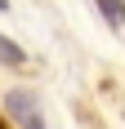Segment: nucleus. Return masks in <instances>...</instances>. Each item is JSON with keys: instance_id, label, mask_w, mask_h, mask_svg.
Listing matches in <instances>:
<instances>
[{"instance_id": "obj_1", "label": "nucleus", "mask_w": 125, "mask_h": 129, "mask_svg": "<svg viewBox=\"0 0 125 129\" xmlns=\"http://www.w3.org/2000/svg\"><path fill=\"white\" fill-rule=\"evenodd\" d=\"M5 111H9L23 129H45V116H40L36 98H31L27 89H9V93H5Z\"/></svg>"}, {"instance_id": "obj_2", "label": "nucleus", "mask_w": 125, "mask_h": 129, "mask_svg": "<svg viewBox=\"0 0 125 129\" xmlns=\"http://www.w3.org/2000/svg\"><path fill=\"white\" fill-rule=\"evenodd\" d=\"M107 18V27H125V0H94Z\"/></svg>"}, {"instance_id": "obj_3", "label": "nucleus", "mask_w": 125, "mask_h": 129, "mask_svg": "<svg viewBox=\"0 0 125 129\" xmlns=\"http://www.w3.org/2000/svg\"><path fill=\"white\" fill-rule=\"evenodd\" d=\"M0 62H5V67H18V62H23V49H18L9 36H0Z\"/></svg>"}, {"instance_id": "obj_4", "label": "nucleus", "mask_w": 125, "mask_h": 129, "mask_svg": "<svg viewBox=\"0 0 125 129\" xmlns=\"http://www.w3.org/2000/svg\"><path fill=\"white\" fill-rule=\"evenodd\" d=\"M0 9H9V0H0Z\"/></svg>"}]
</instances>
